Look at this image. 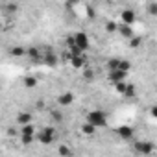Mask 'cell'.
<instances>
[{
    "mask_svg": "<svg viewBox=\"0 0 157 157\" xmlns=\"http://www.w3.org/2000/svg\"><path fill=\"white\" fill-rule=\"evenodd\" d=\"M140 43H142V39H140V37H135V35H133V37L129 39V46H131V48H139V46H140Z\"/></svg>",
    "mask_w": 157,
    "mask_h": 157,
    "instance_id": "23",
    "label": "cell"
},
{
    "mask_svg": "<svg viewBox=\"0 0 157 157\" xmlns=\"http://www.w3.org/2000/svg\"><path fill=\"white\" fill-rule=\"evenodd\" d=\"M22 83H24V89H35L39 85V80H37L35 76H24Z\"/></svg>",
    "mask_w": 157,
    "mask_h": 157,
    "instance_id": "12",
    "label": "cell"
},
{
    "mask_svg": "<svg viewBox=\"0 0 157 157\" xmlns=\"http://www.w3.org/2000/svg\"><path fill=\"white\" fill-rule=\"evenodd\" d=\"M148 11H150V15H155V13H157V2L148 4Z\"/></svg>",
    "mask_w": 157,
    "mask_h": 157,
    "instance_id": "25",
    "label": "cell"
},
{
    "mask_svg": "<svg viewBox=\"0 0 157 157\" xmlns=\"http://www.w3.org/2000/svg\"><path fill=\"white\" fill-rule=\"evenodd\" d=\"M82 133H83V135H87V137H93V135L96 133V128H93L91 124H87V122H85V124H82Z\"/></svg>",
    "mask_w": 157,
    "mask_h": 157,
    "instance_id": "18",
    "label": "cell"
},
{
    "mask_svg": "<svg viewBox=\"0 0 157 157\" xmlns=\"http://www.w3.org/2000/svg\"><path fill=\"white\" fill-rule=\"evenodd\" d=\"M8 133H10V137H17V135H19V131H17L15 128H10V129H8Z\"/></svg>",
    "mask_w": 157,
    "mask_h": 157,
    "instance_id": "31",
    "label": "cell"
},
{
    "mask_svg": "<svg viewBox=\"0 0 157 157\" xmlns=\"http://www.w3.org/2000/svg\"><path fill=\"white\" fill-rule=\"evenodd\" d=\"M6 11H8V13H15V11H17V4H8V6H6Z\"/></svg>",
    "mask_w": 157,
    "mask_h": 157,
    "instance_id": "28",
    "label": "cell"
},
{
    "mask_svg": "<svg viewBox=\"0 0 157 157\" xmlns=\"http://www.w3.org/2000/svg\"><path fill=\"white\" fill-rule=\"evenodd\" d=\"M126 98H133L135 96V85H131V83H126V89H124V93H122Z\"/></svg>",
    "mask_w": 157,
    "mask_h": 157,
    "instance_id": "19",
    "label": "cell"
},
{
    "mask_svg": "<svg viewBox=\"0 0 157 157\" xmlns=\"http://www.w3.org/2000/svg\"><path fill=\"white\" fill-rule=\"evenodd\" d=\"M35 105H37V109H43V107H44V102H43V100H39Z\"/></svg>",
    "mask_w": 157,
    "mask_h": 157,
    "instance_id": "32",
    "label": "cell"
},
{
    "mask_svg": "<svg viewBox=\"0 0 157 157\" xmlns=\"http://www.w3.org/2000/svg\"><path fill=\"white\" fill-rule=\"evenodd\" d=\"M85 122H87V124H91L93 128H96V129H98V128H105V126H107V117H105V113H104V111L94 109V111L87 113Z\"/></svg>",
    "mask_w": 157,
    "mask_h": 157,
    "instance_id": "1",
    "label": "cell"
},
{
    "mask_svg": "<svg viewBox=\"0 0 157 157\" xmlns=\"http://www.w3.org/2000/svg\"><path fill=\"white\" fill-rule=\"evenodd\" d=\"M118 63H120V59H118V57H113V59L107 61V68H109V70H117V68H118Z\"/></svg>",
    "mask_w": 157,
    "mask_h": 157,
    "instance_id": "21",
    "label": "cell"
},
{
    "mask_svg": "<svg viewBox=\"0 0 157 157\" xmlns=\"http://www.w3.org/2000/svg\"><path fill=\"white\" fill-rule=\"evenodd\" d=\"M57 153H59V157H74L72 150H70L68 146H65V144H61V146L57 148Z\"/></svg>",
    "mask_w": 157,
    "mask_h": 157,
    "instance_id": "17",
    "label": "cell"
},
{
    "mask_svg": "<svg viewBox=\"0 0 157 157\" xmlns=\"http://www.w3.org/2000/svg\"><path fill=\"white\" fill-rule=\"evenodd\" d=\"M129 68H131V63L128 61V59H120V63H118V70H122V72H129Z\"/></svg>",
    "mask_w": 157,
    "mask_h": 157,
    "instance_id": "20",
    "label": "cell"
},
{
    "mask_svg": "<svg viewBox=\"0 0 157 157\" xmlns=\"http://www.w3.org/2000/svg\"><path fill=\"white\" fill-rule=\"evenodd\" d=\"M35 140V137H21V142L22 144H32Z\"/></svg>",
    "mask_w": 157,
    "mask_h": 157,
    "instance_id": "27",
    "label": "cell"
},
{
    "mask_svg": "<svg viewBox=\"0 0 157 157\" xmlns=\"http://www.w3.org/2000/svg\"><path fill=\"white\" fill-rule=\"evenodd\" d=\"M26 56H28L33 63H41V61H43V54H41V50H39L37 46L28 48V50H26Z\"/></svg>",
    "mask_w": 157,
    "mask_h": 157,
    "instance_id": "8",
    "label": "cell"
},
{
    "mask_svg": "<svg viewBox=\"0 0 157 157\" xmlns=\"http://www.w3.org/2000/svg\"><path fill=\"white\" fill-rule=\"evenodd\" d=\"M21 137H35V126L33 124H26V126H21V131H19Z\"/></svg>",
    "mask_w": 157,
    "mask_h": 157,
    "instance_id": "11",
    "label": "cell"
},
{
    "mask_svg": "<svg viewBox=\"0 0 157 157\" xmlns=\"http://www.w3.org/2000/svg\"><path fill=\"white\" fill-rule=\"evenodd\" d=\"M107 78H109V82H111V83H115V85H117V83H120V82H124V80H126V78H128V74L117 68V70H109Z\"/></svg>",
    "mask_w": 157,
    "mask_h": 157,
    "instance_id": "5",
    "label": "cell"
},
{
    "mask_svg": "<svg viewBox=\"0 0 157 157\" xmlns=\"http://www.w3.org/2000/svg\"><path fill=\"white\" fill-rule=\"evenodd\" d=\"M57 104H59L61 107H68L70 104H74V94H72L70 91H67V93H61V94L57 96Z\"/></svg>",
    "mask_w": 157,
    "mask_h": 157,
    "instance_id": "6",
    "label": "cell"
},
{
    "mask_svg": "<svg viewBox=\"0 0 157 157\" xmlns=\"http://www.w3.org/2000/svg\"><path fill=\"white\" fill-rule=\"evenodd\" d=\"M35 140H37L39 144H44V146L52 144V142L56 140V129L50 128V126H46V128L35 131Z\"/></svg>",
    "mask_w": 157,
    "mask_h": 157,
    "instance_id": "2",
    "label": "cell"
},
{
    "mask_svg": "<svg viewBox=\"0 0 157 157\" xmlns=\"http://www.w3.org/2000/svg\"><path fill=\"white\" fill-rule=\"evenodd\" d=\"M10 54H11L13 57H24V56H26V48H24L22 44H15V46L10 50Z\"/></svg>",
    "mask_w": 157,
    "mask_h": 157,
    "instance_id": "15",
    "label": "cell"
},
{
    "mask_svg": "<svg viewBox=\"0 0 157 157\" xmlns=\"http://www.w3.org/2000/svg\"><path fill=\"white\" fill-rule=\"evenodd\" d=\"M52 118H54L56 122H61V120H63V115H61L57 109H54V111H52Z\"/></svg>",
    "mask_w": 157,
    "mask_h": 157,
    "instance_id": "24",
    "label": "cell"
},
{
    "mask_svg": "<svg viewBox=\"0 0 157 157\" xmlns=\"http://www.w3.org/2000/svg\"><path fill=\"white\" fill-rule=\"evenodd\" d=\"M117 32H118L122 37H126V39H131V37H133V28H131V26H128V24H120Z\"/></svg>",
    "mask_w": 157,
    "mask_h": 157,
    "instance_id": "14",
    "label": "cell"
},
{
    "mask_svg": "<svg viewBox=\"0 0 157 157\" xmlns=\"http://www.w3.org/2000/svg\"><path fill=\"white\" fill-rule=\"evenodd\" d=\"M124 89H126V82H120V83H117V93H124Z\"/></svg>",
    "mask_w": 157,
    "mask_h": 157,
    "instance_id": "29",
    "label": "cell"
},
{
    "mask_svg": "<svg viewBox=\"0 0 157 157\" xmlns=\"http://www.w3.org/2000/svg\"><path fill=\"white\" fill-rule=\"evenodd\" d=\"M32 120H33V117H32V113H19L17 115V124L19 126H26V124H32Z\"/></svg>",
    "mask_w": 157,
    "mask_h": 157,
    "instance_id": "10",
    "label": "cell"
},
{
    "mask_svg": "<svg viewBox=\"0 0 157 157\" xmlns=\"http://www.w3.org/2000/svg\"><path fill=\"white\" fill-rule=\"evenodd\" d=\"M83 74H85V78H87V80H93V74H94V72H93L91 68H87V70H85Z\"/></svg>",
    "mask_w": 157,
    "mask_h": 157,
    "instance_id": "30",
    "label": "cell"
},
{
    "mask_svg": "<svg viewBox=\"0 0 157 157\" xmlns=\"http://www.w3.org/2000/svg\"><path fill=\"white\" fill-rule=\"evenodd\" d=\"M70 67L72 68H76V70H80V68H83L85 67V63H87V57H85V54H82V56H76V57H70Z\"/></svg>",
    "mask_w": 157,
    "mask_h": 157,
    "instance_id": "7",
    "label": "cell"
},
{
    "mask_svg": "<svg viewBox=\"0 0 157 157\" xmlns=\"http://www.w3.org/2000/svg\"><path fill=\"white\" fill-rule=\"evenodd\" d=\"M43 61H44L48 67H56V65H57V56L52 54V52H46V56H43Z\"/></svg>",
    "mask_w": 157,
    "mask_h": 157,
    "instance_id": "16",
    "label": "cell"
},
{
    "mask_svg": "<svg viewBox=\"0 0 157 157\" xmlns=\"http://www.w3.org/2000/svg\"><path fill=\"white\" fill-rule=\"evenodd\" d=\"M133 148H135V151L137 153H142V155H150V153H153V142H150V140H137L135 144H133Z\"/></svg>",
    "mask_w": 157,
    "mask_h": 157,
    "instance_id": "4",
    "label": "cell"
},
{
    "mask_svg": "<svg viewBox=\"0 0 157 157\" xmlns=\"http://www.w3.org/2000/svg\"><path fill=\"white\" fill-rule=\"evenodd\" d=\"M65 43H67V48H72V46H74V35H68V37L65 39Z\"/></svg>",
    "mask_w": 157,
    "mask_h": 157,
    "instance_id": "26",
    "label": "cell"
},
{
    "mask_svg": "<svg viewBox=\"0 0 157 157\" xmlns=\"http://www.w3.org/2000/svg\"><path fill=\"white\" fill-rule=\"evenodd\" d=\"M74 46H76V48H80L82 52L89 50V46H91V39H89V35H87L85 32H78V33H74Z\"/></svg>",
    "mask_w": 157,
    "mask_h": 157,
    "instance_id": "3",
    "label": "cell"
},
{
    "mask_svg": "<svg viewBox=\"0 0 157 157\" xmlns=\"http://www.w3.org/2000/svg\"><path fill=\"white\" fill-rule=\"evenodd\" d=\"M0 30H2V22H0Z\"/></svg>",
    "mask_w": 157,
    "mask_h": 157,
    "instance_id": "33",
    "label": "cell"
},
{
    "mask_svg": "<svg viewBox=\"0 0 157 157\" xmlns=\"http://www.w3.org/2000/svg\"><path fill=\"white\" fill-rule=\"evenodd\" d=\"M117 133L120 135V139H131L133 137V128L131 126H120L117 129Z\"/></svg>",
    "mask_w": 157,
    "mask_h": 157,
    "instance_id": "13",
    "label": "cell"
},
{
    "mask_svg": "<svg viewBox=\"0 0 157 157\" xmlns=\"http://www.w3.org/2000/svg\"><path fill=\"white\" fill-rule=\"evenodd\" d=\"M105 30H107L109 33H113V32H117V30H118V24H117L115 21H109V22L105 24Z\"/></svg>",
    "mask_w": 157,
    "mask_h": 157,
    "instance_id": "22",
    "label": "cell"
},
{
    "mask_svg": "<svg viewBox=\"0 0 157 157\" xmlns=\"http://www.w3.org/2000/svg\"><path fill=\"white\" fill-rule=\"evenodd\" d=\"M135 11L133 10H124L122 11V21H124V24H128V26H131L133 22H135Z\"/></svg>",
    "mask_w": 157,
    "mask_h": 157,
    "instance_id": "9",
    "label": "cell"
}]
</instances>
